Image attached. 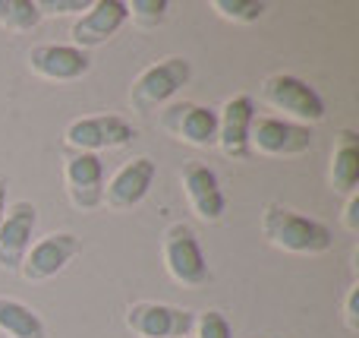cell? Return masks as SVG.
<instances>
[{
	"mask_svg": "<svg viewBox=\"0 0 359 338\" xmlns=\"http://www.w3.org/2000/svg\"><path fill=\"white\" fill-rule=\"evenodd\" d=\"M0 335L6 338H48L44 320L16 297H0Z\"/></svg>",
	"mask_w": 359,
	"mask_h": 338,
	"instance_id": "obj_18",
	"label": "cell"
},
{
	"mask_svg": "<svg viewBox=\"0 0 359 338\" xmlns=\"http://www.w3.org/2000/svg\"><path fill=\"white\" fill-rule=\"evenodd\" d=\"M41 22L35 0H0V25L10 32H32Z\"/></svg>",
	"mask_w": 359,
	"mask_h": 338,
	"instance_id": "obj_19",
	"label": "cell"
},
{
	"mask_svg": "<svg viewBox=\"0 0 359 338\" xmlns=\"http://www.w3.org/2000/svg\"><path fill=\"white\" fill-rule=\"evenodd\" d=\"M215 13L221 19H230V22H255L265 13V4L262 0H211Z\"/></svg>",
	"mask_w": 359,
	"mask_h": 338,
	"instance_id": "obj_20",
	"label": "cell"
},
{
	"mask_svg": "<svg viewBox=\"0 0 359 338\" xmlns=\"http://www.w3.org/2000/svg\"><path fill=\"white\" fill-rule=\"evenodd\" d=\"M6 190H10V177L0 174V221H4V215H6Z\"/></svg>",
	"mask_w": 359,
	"mask_h": 338,
	"instance_id": "obj_26",
	"label": "cell"
},
{
	"mask_svg": "<svg viewBox=\"0 0 359 338\" xmlns=\"http://www.w3.org/2000/svg\"><path fill=\"white\" fill-rule=\"evenodd\" d=\"M262 234L271 247L297 253V256H318V253H328L334 244V234L325 221L309 219L284 202H268L262 209Z\"/></svg>",
	"mask_w": 359,
	"mask_h": 338,
	"instance_id": "obj_1",
	"label": "cell"
},
{
	"mask_svg": "<svg viewBox=\"0 0 359 338\" xmlns=\"http://www.w3.org/2000/svg\"><path fill=\"white\" fill-rule=\"evenodd\" d=\"M63 183H67L69 202L82 212H92L101 206V196H104V162L92 152H73L63 164Z\"/></svg>",
	"mask_w": 359,
	"mask_h": 338,
	"instance_id": "obj_12",
	"label": "cell"
},
{
	"mask_svg": "<svg viewBox=\"0 0 359 338\" xmlns=\"http://www.w3.org/2000/svg\"><path fill=\"white\" fill-rule=\"evenodd\" d=\"M192 332H196V338H233V326L221 310H202V313H196Z\"/></svg>",
	"mask_w": 359,
	"mask_h": 338,
	"instance_id": "obj_22",
	"label": "cell"
},
{
	"mask_svg": "<svg viewBox=\"0 0 359 338\" xmlns=\"http://www.w3.org/2000/svg\"><path fill=\"white\" fill-rule=\"evenodd\" d=\"M344 323L350 332H359V285H350L347 301H344Z\"/></svg>",
	"mask_w": 359,
	"mask_h": 338,
	"instance_id": "obj_24",
	"label": "cell"
},
{
	"mask_svg": "<svg viewBox=\"0 0 359 338\" xmlns=\"http://www.w3.org/2000/svg\"><path fill=\"white\" fill-rule=\"evenodd\" d=\"M29 70L50 82H73L92 70V57L76 44H35L29 51Z\"/></svg>",
	"mask_w": 359,
	"mask_h": 338,
	"instance_id": "obj_15",
	"label": "cell"
},
{
	"mask_svg": "<svg viewBox=\"0 0 359 338\" xmlns=\"http://www.w3.org/2000/svg\"><path fill=\"white\" fill-rule=\"evenodd\" d=\"M262 101L274 111H280L287 120L297 124H318L325 120V98L318 95L316 86L303 79L297 73H271L262 82Z\"/></svg>",
	"mask_w": 359,
	"mask_h": 338,
	"instance_id": "obj_2",
	"label": "cell"
},
{
	"mask_svg": "<svg viewBox=\"0 0 359 338\" xmlns=\"http://www.w3.org/2000/svg\"><path fill=\"white\" fill-rule=\"evenodd\" d=\"M344 228L347 231H359V193L347 196V206H344Z\"/></svg>",
	"mask_w": 359,
	"mask_h": 338,
	"instance_id": "obj_25",
	"label": "cell"
},
{
	"mask_svg": "<svg viewBox=\"0 0 359 338\" xmlns=\"http://www.w3.org/2000/svg\"><path fill=\"white\" fill-rule=\"evenodd\" d=\"M158 177V164L149 155H136L123 164V168L114 171L111 181H104V196H101V206L114 209V212H130L133 206L149 196L151 183Z\"/></svg>",
	"mask_w": 359,
	"mask_h": 338,
	"instance_id": "obj_9",
	"label": "cell"
},
{
	"mask_svg": "<svg viewBox=\"0 0 359 338\" xmlns=\"http://www.w3.org/2000/svg\"><path fill=\"white\" fill-rule=\"evenodd\" d=\"M328 181L331 190L337 193H356L359 183V136L356 130H341L331 152V168H328Z\"/></svg>",
	"mask_w": 359,
	"mask_h": 338,
	"instance_id": "obj_17",
	"label": "cell"
},
{
	"mask_svg": "<svg viewBox=\"0 0 359 338\" xmlns=\"http://www.w3.org/2000/svg\"><path fill=\"white\" fill-rule=\"evenodd\" d=\"M196 313L174 304L136 301L126 307V329L139 338H189Z\"/></svg>",
	"mask_w": 359,
	"mask_h": 338,
	"instance_id": "obj_7",
	"label": "cell"
},
{
	"mask_svg": "<svg viewBox=\"0 0 359 338\" xmlns=\"http://www.w3.org/2000/svg\"><path fill=\"white\" fill-rule=\"evenodd\" d=\"M38 228V209L29 200H19L6 206V215L0 221V269L19 272L25 253L32 247Z\"/></svg>",
	"mask_w": 359,
	"mask_h": 338,
	"instance_id": "obj_11",
	"label": "cell"
},
{
	"mask_svg": "<svg viewBox=\"0 0 359 338\" xmlns=\"http://www.w3.org/2000/svg\"><path fill=\"white\" fill-rule=\"evenodd\" d=\"M180 187H183L186 202H189V209L196 212V219L208 221V225L224 219L227 200H224L221 181H217V174L208 164H198V162L186 164L183 174H180Z\"/></svg>",
	"mask_w": 359,
	"mask_h": 338,
	"instance_id": "obj_16",
	"label": "cell"
},
{
	"mask_svg": "<svg viewBox=\"0 0 359 338\" xmlns=\"http://www.w3.org/2000/svg\"><path fill=\"white\" fill-rule=\"evenodd\" d=\"M312 143H316L312 126L278 117V114H265V117L255 114L252 126H249V152H259L268 158L303 155L312 149Z\"/></svg>",
	"mask_w": 359,
	"mask_h": 338,
	"instance_id": "obj_5",
	"label": "cell"
},
{
	"mask_svg": "<svg viewBox=\"0 0 359 338\" xmlns=\"http://www.w3.org/2000/svg\"><path fill=\"white\" fill-rule=\"evenodd\" d=\"M126 19L130 16H126L123 0H92L88 10L82 13L73 22V29H69V38H73L69 44H76V48H82V51L98 48V44L111 41V38L123 29Z\"/></svg>",
	"mask_w": 359,
	"mask_h": 338,
	"instance_id": "obj_13",
	"label": "cell"
},
{
	"mask_svg": "<svg viewBox=\"0 0 359 338\" xmlns=\"http://www.w3.org/2000/svg\"><path fill=\"white\" fill-rule=\"evenodd\" d=\"M164 133L196 149H211L217 145V111L211 105H198V101H177L164 111L161 117Z\"/></svg>",
	"mask_w": 359,
	"mask_h": 338,
	"instance_id": "obj_10",
	"label": "cell"
},
{
	"mask_svg": "<svg viewBox=\"0 0 359 338\" xmlns=\"http://www.w3.org/2000/svg\"><path fill=\"white\" fill-rule=\"evenodd\" d=\"M88 4H92V0H35L41 19L44 16H67V13H79L82 16V13L88 10Z\"/></svg>",
	"mask_w": 359,
	"mask_h": 338,
	"instance_id": "obj_23",
	"label": "cell"
},
{
	"mask_svg": "<svg viewBox=\"0 0 359 338\" xmlns=\"http://www.w3.org/2000/svg\"><path fill=\"white\" fill-rule=\"evenodd\" d=\"M168 0H133V4H126V16L142 29H158L168 19Z\"/></svg>",
	"mask_w": 359,
	"mask_h": 338,
	"instance_id": "obj_21",
	"label": "cell"
},
{
	"mask_svg": "<svg viewBox=\"0 0 359 338\" xmlns=\"http://www.w3.org/2000/svg\"><path fill=\"white\" fill-rule=\"evenodd\" d=\"M255 120V101L252 95H233L224 101L217 111V145L227 158L233 162H246L252 158L249 152V126Z\"/></svg>",
	"mask_w": 359,
	"mask_h": 338,
	"instance_id": "obj_14",
	"label": "cell"
},
{
	"mask_svg": "<svg viewBox=\"0 0 359 338\" xmlns=\"http://www.w3.org/2000/svg\"><path fill=\"white\" fill-rule=\"evenodd\" d=\"M69 149L76 152H98L104 149H120V145H130L136 139V126L130 124L120 114H92V117H76L67 124L63 130Z\"/></svg>",
	"mask_w": 359,
	"mask_h": 338,
	"instance_id": "obj_6",
	"label": "cell"
},
{
	"mask_svg": "<svg viewBox=\"0 0 359 338\" xmlns=\"http://www.w3.org/2000/svg\"><path fill=\"white\" fill-rule=\"evenodd\" d=\"M82 244L73 231H50L44 238L32 240L29 253H25L19 275L25 282H48V278L60 275L76 256H79Z\"/></svg>",
	"mask_w": 359,
	"mask_h": 338,
	"instance_id": "obj_8",
	"label": "cell"
},
{
	"mask_svg": "<svg viewBox=\"0 0 359 338\" xmlns=\"http://www.w3.org/2000/svg\"><path fill=\"white\" fill-rule=\"evenodd\" d=\"M192 63L186 57H164V60L145 67L130 86V105L139 114H151L155 108L168 105L180 89L189 82Z\"/></svg>",
	"mask_w": 359,
	"mask_h": 338,
	"instance_id": "obj_3",
	"label": "cell"
},
{
	"mask_svg": "<svg viewBox=\"0 0 359 338\" xmlns=\"http://www.w3.org/2000/svg\"><path fill=\"white\" fill-rule=\"evenodd\" d=\"M161 256H164V266H168L170 278H174L177 285H183V288H202L211 278L202 244H198L196 231H192L189 225H183V221L164 228Z\"/></svg>",
	"mask_w": 359,
	"mask_h": 338,
	"instance_id": "obj_4",
	"label": "cell"
}]
</instances>
